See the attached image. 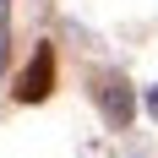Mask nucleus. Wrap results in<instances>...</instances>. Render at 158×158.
<instances>
[{
    "instance_id": "nucleus-3",
    "label": "nucleus",
    "mask_w": 158,
    "mask_h": 158,
    "mask_svg": "<svg viewBox=\"0 0 158 158\" xmlns=\"http://www.w3.org/2000/svg\"><path fill=\"white\" fill-rule=\"evenodd\" d=\"M147 109H153V114H158V87H153V93H147Z\"/></svg>"
},
{
    "instance_id": "nucleus-1",
    "label": "nucleus",
    "mask_w": 158,
    "mask_h": 158,
    "mask_svg": "<svg viewBox=\"0 0 158 158\" xmlns=\"http://www.w3.org/2000/svg\"><path fill=\"white\" fill-rule=\"evenodd\" d=\"M49 87H55V49L38 44L33 60H27V71L16 77V98L22 104H38V98H49Z\"/></svg>"
},
{
    "instance_id": "nucleus-2",
    "label": "nucleus",
    "mask_w": 158,
    "mask_h": 158,
    "mask_svg": "<svg viewBox=\"0 0 158 158\" xmlns=\"http://www.w3.org/2000/svg\"><path fill=\"white\" fill-rule=\"evenodd\" d=\"M104 104H109V126H131V87L120 77L104 82Z\"/></svg>"
}]
</instances>
